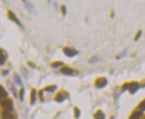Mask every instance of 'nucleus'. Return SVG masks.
<instances>
[{"label": "nucleus", "instance_id": "obj_3", "mask_svg": "<svg viewBox=\"0 0 145 119\" xmlns=\"http://www.w3.org/2000/svg\"><path fill=\"white\" fill-rule=\"evenodd\" d=\"M2 107L5 109L6 111H12L13 110V102L10 100V99H5V100L2 101L1 103Z\"/></svg>", "mask_w": 145, "mask_h": 119}, {"label": "nucleus", "instance_id": "obj_25", "mask_svg": "<svg viewBox=\"0 0 145 119\" xmlns=\"http://www.w3.org/2000/svg\"><path fill=\"white\" fill-rule=\"evenodd\" d=\"M54 7H55V8H56V10H57V4H56V3H54Z\"/></svg>", "mask_w": 145, "mask_h": 119}, {"label": "nucleus", "instance_id": "obj_24", "mask_svg": "<svg viewBox=\"0 0 145 119\" xmlns=\"http://www.w3.org/2000/svg\"><path fill=\"white\" fill-rule=\"evenodd\" d=\"M128 87H129V83H125L123 86V90H128Z\"/></svg>", "mask_w": 145, "mask_h": 119}, {"label": "nucleus", "instance_id": "obj_10", "mask_svg": "<svg viewBox=\"0 0 145 119\" xmlns=\"http://www.w3.org/2000/svg\"><path fill=\"white\" fill-rule=\"evenodd\" d=\"M94 118L95 119H105V115L102 111L98 110L96 112V114L94 115Z\"/></svg>", "mask_w": 145, "mask_h": 119}, {"label": "nucleus", "instance_id": "obj_9", "mask_svg": "<svg viewBox=\"0 0 145 119\" xmlns=\"http://www.w3.org/2000/svg\"><path fill=\"white\" fill-rule=\"evenodd\" d=\"M2 118L3 119H15L14 116H13L11 113H9V111L4 112L3 114H2Z\"/></svg>", "mask_w": 145, "mask_h": 119}, {"label": "nucleus", "instance_id": "obj_21", "mask_svg": "<svg viewBox=\"0 0 145 119\" xmlns=\"http://www.w3.org/2000/svg\"><path fill=\"white\" fill-rule=\"evenodd\" d=\"M139 107H140L141 109H142V110H145V100H143V101L142 102V103L140 104Z\"/></svg>", "mask_w": 145, "mask_h": 119}, {"label": "nucleus", "instance_id": "obj_19", "mask_svg": "<svg viewBox=\"0 0 145 119\" xmlns=\"http://www.w3.org/2000/svg\"><path fill=\"white\" fill-rule=\"evenodd\" d=\"M74 115H75V117L76 118H79L80 117V110H79L78 108H76V107H75L74 108Z\"/></svg>", "mask_w": 145, "mask_h": 119}, {"label": "nucleus", "instance_id": "obj_12", "mask_svg": "<svg viewBox=\"0 0 145 119\" xmlns=\"http://www.w3.org/2000/svg\"><path fill=\"white\" fill-rule=\"evenodd\" d=\"M35 101H36V90H31V105L34 104Z\"/></svg>", "mask_w": 145, "mask_h": 119}, {"label": "nucleus", "instance_id": "obj_17", "mask_svg": "<svg viewBox=\"0 0 145 119\" xmlns=\"http://www.w3.org/2000/svg\"><path fill=\"white\" fill-rule=\"evenodd\" d=\"M5 61V54H4V50L1 49V65H4Z\"/></svg>", "mask_w": 145, "mask_h": 119}, {"label": "nucleus", "instance_id": "obj_23", "mask_svg": "<svg viewBox=\"0 0 145 119\" xmlns=\"http://www.w3.org/2000/svg\"><path fill=\"white\" fill-rule=\"evenodd\" d=\"M141 35H142V31H138V33H137V35H136V37H135V40H138V39H139V38H140L141 37Z\"/></svg>", "mask_w": 145, "mask_h": 119}, {"label": "nucleus", "instance_id": "obj_22", "mask_svg": "<svg viewBox=\"0 0 145 119\" xmlns=\"http://www.w3.org/2000/svg\"><path fill=\"white\" fill-rule=\"evenodd\" d=\"M99 61V58L97 57V56H94L93 58H91V60H90V63H95V62H98Z\"/></svg>", "mask_w": 145, "mask_h": 119}, {"label": "nucleus", "instance_id": "obj_7", "mask_svg": "<svg viewBox=\"0 0 145 119\" xmlns=\"http://www.w3.org/2000/svg\"><path fill=\"white\" fill-rule=\"evenodd\" d=\"M22 2H23V4H24V6L26 7V9H27L30 13H31V14L34 13V5H32V3H31L30 0H22Z\"/></svg>", "mask_w": 145, "mask_h": 119}, {"label": "nucleus", "instance_id": "obj_4", "mask_svg": "<svg viewBox=\"0 0 145 119\" xmlns=\"http://www.w3.org/2000/svg\"><path fill=\"white\" fill-rule=\"evenodd\" d=\"M107 83H108V80H107L105 77H100V78L97 79L95 82V85L97 88H103V87H105L107 85Z\"/></svg>", "mask_w": 145, "mask_h": 119}, {"label": "nucleus", "instance_id": "obj_26", "mask_svg": "<svg viewBox=\"0 0 145 119\" xmlns=\"http://www.w3.org/2000/svg\"><path fill=\"white\" fill-rule=\"evenodd\" d=\"M7 73H8V72L7 71H5V72H3V74L5 75V74H7Z\"/></svg>", "mask_w": 145, "mask_h": 119}, {"label": "nucleus", "instance_id": "obj_2", "mask_svg": "<svg viewBox=\"0 0 145 119\" xmlns=\"http://www.w3.org/2000/svg\"><path fill=\"white\" fill-rule=\"evenodd\" d=\"M63 52L65 56H69V57H73V56H76V55L78 54V51L77 50H75L74 48H68V47L64 48Z\"/></svg>", "mask_w": 145, "mask_h": 119}, {"label": "nucleus", "instance_id": "obj_11", "mask_svg": "<svg viewBox=\"0 0 145 119\" xmlns=\"http://www.w3.org/2000/svg\"><path fill=\"white\" fill-rule=\"evenodd\" d=\"M142 116V112H141V111H135V112L133 113V115L131 116L130 119H139Z\"/></svg>", "mask_w": 145, "mask_h": 119}, {"label": "nucleus", "instance_id": "obj_13", "mask_svg": "<svg viewBox=\"0 0 145 119\" xmlns=\"http://www.w3.org/2000/svg\"><path fill=\"white\" fill-rule=\"evenodd\" d=\"M61 13L63 15H66L67 14V8H66V5H61Z\"/></svg>", "mask_w": 145, "mask_h": 119}, {"label": "nucleus", "instance_id": "obj_20", "mask_svg": "<svg viewBox=\"0 0 145 119\" xmlns=\"http://www.w3.org/2000/svg\"><path fill=\"white\" fill-rule=\"evenodd\" d=\"M23 95H24V89H22L20 90V99L21 100H23Z\"/></svg>", "mask_w": 145, "mask_h": 119}, {"label": "nucleus", "instance_id": "obj_16", "mask_svg": "<svg viewBox=\"0 0 145 119\" xmlns=\"http://www.w3.org/2000/svg\"><path fill=\"white\" fill-rule=\"evenodd\" d=\"M61 65H63V62H60V61L55 62V63H52L51 64V66L52 67H55V68H57V67L61 66Z\"/></svg>", "mask_w": 145, "mask_h": 119}, {"label": "nucleus", "instance_id": "obj_8", "mask_svg": "<svg viewBox=\"0 0 145 119\" xmlns=\"http://www.w3.org/2000/svg\"><path fill=\"white\" fill-rule=\"evenodd\" d=\"M61 73H63V74H65V75H73V73H74V72H73V70L72 69V68H69V67H66V66H65V67H63V68H61Z\"/></svg>", "mask_w": 145, "mask_h": 119}, {"label": "nucleus", "instance_id": "obj_6", "mask_svg": "<svg viewBox=\"0 0 145 119\" xmlns=\"http://www.w3.org/2000/svg\"><path fill=\"white\" fill-rule=\"evenodd\" d=\"M139 88H140V85H139L138 82H131V83H129L128 90L130 91V93L133 94L139 90Z\"/></svg>", "mask_w": 145, "mask_h": 119}, {"label": "nucleus", "instance_id": "obj_5", "mask_svg": "<svg viewBox=\"0 0 145 119\" xmlns=\"http://www.w3.org/2000/svg\"><path fill=\"white\" fill-rule=\"evenodd\" d=\"M69 97V94L67 93L66 91H61V92H59V93H57L56 94V98H55V99H56V101H57V102H62V101H64V99H65L66 98H68Z\"/></svg>", "mask_w": 145, "mask_h": 119}, {"label": "nucleus", "instance_id": "obj_27", "mask_svg": "<svg viewBox=\"0 0 145 119\" xmlns=\"http://www.w3.org/2000/svg\"><path fill=\"white\" fill-rule=\"evenodd\" d=\"M48 3H50V2H51V0H48Z\"/></svg>", "mask_w": 145, "mask_h": 119}, {"label": "nucleus", "instance_id": "obj_18", "mask_svg": "<svg viewBox=\"0 0 145 119\" xmlns=\"http://www.w3.org/2000/svg\"><path fill=\"white\" fill-rule=\"evenodd\" d=\"M14 80H15V82H17V83H18L19 85H22V80H21V78L18 76L17 74H15V75H14Z\"/></svg>", "mask_w": 145, "mask_h": 119}, {"label": "nucleus", "instance_id": "obj_1", "mask_svg": "<svg viewBox=\"0 0 145 119\" xmlns=\"http://www.w3.org/2000/svg\"><path fill=\"white\" fill-rule=\"evenodd\" d=\"M7 16L9 17V19H10L11 21H13L14 22H15L17 25L20 26L21 28H22L23 26H22V22H20V20L17 18V16L14 14V13L13 12V11H11V10H9L8 12H7Z\"/></svg>", "mask_w": 145, "mask_h": 119}, {"label": "nucleus", "instance_id": "obj_14", "mask_svg": "<svg viewBox=\"0 0 145 119\" xmlns=\"http://www.w3.org/2000/svg\"><path fill=\"white\" fill-rule=\"evenodd\" d=\"M0 88H1V98L2 99H5V98H6V96H7V92L5 91V90L4 89L3 86H1Z\"/></svg>", "mask_w": 145, "mask_h": 119}, {"label": "nucleus", "instance_id": "obj_15", "mask_svg": "<svg viewBox=\"0 0 145 119\" xmlns=\"http://www.w3.org/2000/svg\"><path fill=\"white\" fill-rule=\"evenodd\" d=\"M56 89V85H51V86H48V87H47V88L45 89V90H47V91H49V92H52V91H54Z\"/></svg>", "mask_w": 145, "mask_h": 119}]
</instances>
